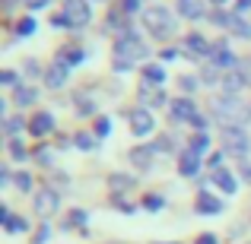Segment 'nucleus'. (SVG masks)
<instances>
[{
	"label": "nucleus",
	"instance_id": "1",
	"mask_svg": "<svg viewBox=\"0 0 251 244\" xmlns=\"http://www.w3.org/2000/svg\"><path fill=\"white\" fill-rule=\"evenodd\" d=\"M210 111H213V117L216 121L223 124V130L226 127H242V124L248 121V105H242L239 98L235 95H220V98H213V102H210Z\"/></svg>",
	"mask_w": 251,
	"mask_h": 244
},
{
	"label": "nucleus",
	"instance_id": "2",
	"mask_svg": "<svg viewBox=\"0 0 251 244\" xmlns=\"http://www.w3.org/2000/svg\"><path fill=\"white\" fill-rule=\"evenodd\" d=\"M143 25L156 42H166L175 32V13H169L166 6H150V10H143Z\"/></svg>",
	"mask_w": 251,
	"mask_h": 244
},
{
	"label": "nucleus",
	"instance_id": "3",
	"mask_svg": "<svg viewBox=\"0 0 251 244\" xmlns=\"http://www.w3.org/2000/svg\"><path fill=\"white\" fill-rule=\"evenodd\" d=\"M147 54H150V48L143 44V38L137 35L134 29H124L121 35L115 38V61H127V64H134V61H143Z\"/></svg>",
	"mask_w": 251,
	"mask_h": 244
},
{
	"label": "nucleus",
	"instance_id": "4",
	"mask_svg": "<svg viewBox=\"0 0 251 244\" xmlns=\"http://www.w3.org/2000/svg\"><path fill=\"white\" fill-rule=\"evenodd\" d=\"M223 149H226L229 155H245L251 149V136L242 127H226L223 130Z\"/></svg>",
	"mask_w": 251,
	"mask_h": 244
},
{
	"label": "nucleus",
	"instance_id": "5",
	"mask_svg": "<svg viewBox=\"0 0 251 244\" xmlns=\"http://www.w3.org/2000/svg\"><path fill=\"white\" fill-rule=\"evenodd\" d=\"M57 206H61V190L45 187V190H38V194H35V216H42L45 222L57 213Z\"/></svg>",
	"mask_w": 251,
	"mask_h": 244
},
{
	"label": "nucleus",
	"instance_id": "6",
	"mask_svg": "<svg viewBox=\"0 0 251 244\" xmlns=\"http://www.w3.org/2000/svg\"><path fill=\"white\" fill-rule=\"evenodd\" d=\"M64 16H67L70 29H83V25H89L92 10L86 0H64Z\"/></svg>",
	"mask_w": 251,
	"mask_h": 244
},
{
	"label": "nucleus",
	"instance_id": "7",
	"mask_svg": "<svg viewBox=\"0 0 251 244\" xmlns=\"http://www.w3.org/2000/svg\"><path fill=\"white\" fill-rule=\"evenodd\" d=\"M127 121H130V133L134 136H147V133H153V127H156V117H153V111L150 108H134V111H127Z\"/></svg>",
	"mask_w": 251,
	"mask_h": 244
},
{
	"label": "nucleus",
	"instance_id": "8",
	"mask_svg": "<svg viewBox=\"0 0 251 244\" xmlns=\"http://www.w3.org/2000/svg\"><path fill=\"white\" fill-rule=\"evenodd\" d=\"M210 19H213L216 25H226V29L232 32L235 38H245V42L251 38V25H248L245 19L239 16V13H213V16H210Z\"/></svg>",
	"mask_w": 251,
	"mask_h": 244
},
{
	"label": "nucleus",
	"instance_id": "9",
	"mask_svg": "<svg viewBox=\"0 0 251 244\" xmlns=\"http://www.w3.org/2000/svg\"><path fill=\"white\" fill-rule=\"evenodd\" d=\"M210 64H213L216 70H239V64H235V54L229 51V42H216L213 44V54H210Z\"/></svg>",
	"mask_w": 251,
	"mask_h": 244
},
{
	"label": "nucleus",
	"instance_id": "10",
	"mask_svg": "<svg viewBox=\"0 0 251 244\" xmlns=\"http://www.w3.org/2000/svg\"><path fill=\"white\" fill-rule=\"evenodd\" d=\"M184 54H191V57H210V54H213V44H210L201 32H191V35H184Z\"/></svg>",
	"mask_w": 251,
	"mask_h": 244
},
{
	"label": "nucleus",
	"instance_id": "11",
	"mask_svg": "<svg viewBox=\"0 0 251 244\" xmlns=\"http://www.w3.org/2000/svg\"><path fill=\"white\" fill-rule=\"evenodd\" d=\"M194 117H197V108L191 98H175L172 102V121L175 124H191Z\"/></svg>",
	"mask_w": 251,
	"mask_h": 244
},
{
	"label": "nucleus",
	"instance_id": "12",
	"mask_svg": "<svg viewBox=\"0 0 251 244\" xmlns=\"http://www.w3.org/2000/svg\"><path fill=\"white\" fill-rule=\"evenodd\" d=\"M156 162V146H134L130 149V165H137L140 171H150Z\"/></svg>",
	"mask_w": 251,
	"mask_h": 244
},
{
	"label": "nucleus",
	"instance_id": "13",
	"mask_svg": "<svg viewBox=\"0 0 251 244\" xmlns=\"http://www.w3.org/2000/svg\"><path fill=\"white\" fill-rule=\"evenodd\" d=\"M134 184H137L134 175H124V171H115V175H108V190L115 194V200H118L121 194H127V190H134Z\"/></svg>",
	"mask_w": 251,
	"mask_h": 244
},
{
	"label": "nucleus",
	"instance_id": "14",
	"mask_svg": "<svg viewBox=\"0 0 251 244\" xmlns=\"http://www.w3.org/2000/svg\"><path fill=\"white\" fill-rule=\"evenodd\" d=\"M51 130H54V114H51V111H38V114L29 121V133L32 136H45V133H51Z\"/></svg>",
	"mask_w": 251,
	"mask_h": 244
},
{
	"label": "nucleus",
	"instance_id": "15",
	"mask_svg": "<svg viewBox=\"0 0 251 244\" xmlns=\"http://www.w3.org/2000/svg\"><path fill=\"white\" fill-rule=\"evenodd\" d=\"M197 171H201V155H197L194 149H184V153L178 155V175H184V177H194Z\"/></svg>",
	"mask_w": 251,
	"mask_h": 244
},
{
	"label": "nucleus",
	"instance_id": "16",
	"mask_svg": "<svg viewBox=\"0 0 251 244\" xmlns=\"http://www.w3.org/2000/svg\"><path fill=\"white\" fill-rule=\"evenodd\" d=\"M220 86H223V92H226V95H239V92L248 86V76L242 73V70H229V73L223 76Z\"/></svg>",
	"mask_w": 251,
	"mask_h": 244
},
{
	"label": "nucleus",
	"instance_id": "17",
	"mask_svg": "<svg viewBox=\"0 0 251 244\" xmlns=\"http://www.w3.org/2000/svg\"><path fill=\"white\" fill-rule=\"evenodd\" d=\"M197 213H203V216H220L223 213V203L216 200L213 194H210V190H201V194H197Z\"/></svg>",
	"mask_w": 251,
	"mask_h": 244
},
{
	"label": "nucleus",
	"instance_id": "18",
	"mask_svg": "<svg viewBox=\"0 0 251 244\" xmlns=\"http://www.w3.org/2000/svg\"><path fill=\"white\" fill-rule=\"evenodd\" d=\"M54 61H61L64 67H76V64H83V61H86V51L80 48V44H64V48L57 51Z\"/></svg>",
	"mask_w": 251,
	"mask_h": 244
},
{
	"label": "nucleus",
	"instance_id": "19",
	"mask_svg": "<svg viewBox=\"0 0 251 244\" xmlns=\"http://www.w3.org/2000/svg\"><path fill=\"white\" fill-rule=\"evenodd\" d=\"M137 95H140L143 108H150V111H153V108H159V105L166 102V92H162V89H153V86H150V83H143Z\"/></svg>",
	"mask_w": 251,
	"mask_h": 244
},
{
	"label": "nucleus",
	"instance_id": "20",
	"mask_svg": "<svg viewBox=\"0 0 251 244\" xmlns=\"http://www.w3.org/2000/svg\"><path fill=\"white\" fill-rule=\"evenodd\" d=\"M67 73H70V67H64L61 61H54L48 70H45V83H48L51 89H61V86L67 83Z\"/></svg>",
	"mask_w": 251,
	"mask_h": 244
},
{
	"label": "nucleus",
	"instance_id": "21",
	"mask_svg": "<svg viewBox=\"0 0 251 244\" xmlns=\"http://www.w3.org/2000/svg\"><path fill=\"white\" fill-rule=\"evenodd\" d=\"M175 10L181 13L184 19H203V0H175Z\"/></svg>",
	"mask_w": 251,
	"mask_h": 244
},
{
	"label": "nucleus",
	"instance_id": "22",
	"mask_svg": "<svg viewBox=\"0 0 251 244\" xmlns=\"http://www.w3.org/2000/svg\"><path fill=\"white\" fill-rule=\"evenodd\" d=\"M213 184L223 190V194H229V197H232L235 190H239V181H235V175H232V171H226V168L213 171Z\"/></svg>",
	"mask_w": 251,
	"mask_h": 244
},
{
	"label": "nucleus",
	"instance_id": "23",
	"mask_svg": "<svg viewBox=\"0 0 251 244\" xmlns=\"http://www.w3.org/2000/svg\"><path fill=\"white\" fill-rule=\"evenodd\" d=\"M13 102H16L19 108H29V105L38 102V89H32V86H16V89H13Z\"/></svg>",
	"mask_w": 251,
	"mask_h": 244
},
{
	"label": "nucleus",
	"instance_id": "24",
	"mask_svg": "<svg viewBox=\"0 0 251 244\" xmlns=\"http://www.w3.org/2000/svg\"><path fill=\"white\" fill-rule=\"evenodd\" d=\"M162 80H166V70H162L159 64H147V67H143V83H156L159 86Z\"/></svg>",
	"mask_w": 251,
	"mask_h": 244
},
{
	"label": "nucleus",
	"instance_id": "25",
	"mask_svg": "<svg viewBox=\"0 0 251 244\" xmlns=\"http://www.w3.org/2000/svg\"><path fill=\"white\" fill-rule=\"evenodd\" d=\"M188 149H194L197 155H203V153L210 149V133H194V136H191V146H188Z\"/></svg>",
	"mask_w": 251,
	"mask_h": 244
},
{
	"label": "nucleus",
	"instance_id": "26",
	"mask_svg": "<svg viewBox=\"0 0 251 244\" xmlns=\"http://www.w3.org/2000/svg\"><path fill=\"white\" fill-rule=\"evenodd\" d=\"M32 32H35V19H32V16H23L16 22V38H25V35H32Z\"/></svg>",
	"mask_w": 251,
	"mask_h": 244
},
{
	"label": "nucleus",
	"instance_id": "27",
	"mask_svg": "<svg viewBox=\"0 0 251 244\" xmlns=\"http://www.w3.org/2000/svg\"><path fill=\"white\" fill-rule=\"evenodd\" d=\"M10 155H13V159H16V162H25V159H29V153H25L23 140H16V136H13V140H10Z\"/></svg>",
	"mask_w": 251,
	"mask_h": 244
},
{
	"label": "nucleus",
	"instance_id": "28",
	"mask_svg": "<svg viewBox=\"0 0 251 244\" xmlns=\"http://www.w3.org/2000/svg\"><path fill=\"white\" fill-rule=\"evenodd\" d=\"M13 184H16L19 194H25V190H32V175H25V171H16V175H13Z\"/></svg>",
	"mask_w": 251,
	"mask_h": 244
},
{
	"label": "nucleus",
	"instance_id": "29",
	"mask_svg": "<svg viewBox=\"0 0 251 244\" xmlns=\"http://www.w3.org/2000/svg\"><path fill=\"white\" fill-rule=\"evenodd\" d=\"M143 206H147L150 213H156V209L166 206V197H159V194H147V197H143Z\"/></svg>",
	"mask_w": 251,
	"mask_h": 244
},
{
	"label": "nucleus",
	"instance_id": "30",
	"mask_svg": "<svg viewBox=\"0 0 251 244\" xmlns=\"http://www.w3.org/2000/svg\"><path fill=\"white\" fill-rule=\"evenodd\" d=\"M23 127H25V121H23V117H6V121H3V130L10 133V140H13V136H16Z\"/></svg>",
	"mask_w": 251,
	"mask_h": 244
},
{
	"label": "nucleus",
	"instance_id": "31",
	"mask_svg": "<svg viewBox=\"0 0 251 244\" xmlns=\"http://www.w3.org/2000/svg\"><path fill=\"white\" fill-rule=\"evenodd\" d=\"M74 143H76V149H86V153L99 146V140H92L89 133H76V136H74Z\"/></svg>",
	"mask_w": 251,
	"mask_h": 244
},
{
	"label": "nucleus",
	"instance_id": "32",
	"mask_svg": "<svg viewBox=\"0 0 251 244\" xmlns=\"http://www.w3.org/2000/svg\"><path fill=\"white\" fill-rule=\"evenodd\" d=\"M48 238H51V222H42L38 232H35V238H32V244H45Z\"/></svg>",
	"mask_w": 251,
	"mask_h": 244
},
{
	"label": "nucleus",
	"instance_id": "33",
	"mask_svg": "<svg viewBox=\"0 0 251 244\" xmlns=\"http://www.w3.org/2000/svg\"><path fill=\"white\" fill-rule=\"evenodd\" d=\"M3 228H6V232H29V219H16V216H13Z\"/></svg>",
	"mask_w": 251,
	"mask_h": 244
},
{
	"label": "nucleus",
	"instance_id": "34",
	"mask_svg": "<svg viewBox=\"0 0 251 244\" xmlns=\"http://www.w3.org/2000/svg\"><path fill=\"white\" fill-rule=\"evenodd\" d=\"M124 16H127V13L115 10V13L108 16V29H118V25H124V29H127V19H124Z\"/></svg>",
	"mask_w": 251,
	"mask_h": 244
},
{
	"label": "nucleus",
	"instance_id": "35",
	"mask_svg": "<svg viewBox=\"0 0 251 244\" xmlns=\"http://www.w3.org/2000/svg\"><path fill=\"white\" fill-rule=\"evenodd\" d=\"M96 133L102 136V140L111 133V121H108V117H99V121H96Z\"/></svg>",
	"mask_w": 251,
	"mask_h": 244
},
{
	"label": "nucleus",
	"instance_id": "36",
	"mask_svg": "<svg viewBox=\"0 0 251 244\" xmlns=\"http://www.w3.org/2000/svg\"><path fill=\"white\" fill-rule=\"evenodd\" d=\"M178 86H181L188 95H191V92H197V80H194V76H181V80H178Z\"/></svg>",
	"mask_w": 251,
	"mask_h": 244
},
{
	"label": "nucleus",
	"instance_id": "37",
	"mask_svg": "<svg viewBox=\"0 0 251 244\" xmlns=\"http://www.w3.org/2000/svg\"><path fill=\"white\" fill-rule=\"evenodd\" d=\"M86 222V209H74L70 213V225H83Z\"/></svg>",
	"mask_w": 251,
	"mask_h": 244
},
{
	"label": "nucleus",
	"instance_id": "38",
	"mask_svg": "<svg viewBox=\"0 0 251 244\" xmlns=\"http://www.w3.org/2000/svg\"><path fill=\"white\" fill-rule=\"evenodd\" d=\"M235 13H239V16H248L251 13V0H235Z\"/></svg>",
	"mask_w": 251,
	"mask_h": 244
},
{
	"label": "nucleus",
	"instance_id": "39",
	"mask_svg": "<svg viewBox=\"0 0 251 244\" xmlns=\"http://www.w3.org/2000/svg\"><path fill=\"white\" fill-rule=\"evenodd\" d=\"M51 25H57V29H70V22H67V16H64V13L51 16Z\"/></svg>",
	"mask_w": 251,
	"mask_h": 244
},
{
	"label": "nucleus",
	"instance_id": "40",
	"mask_svg": "<svg viewBox=\"0 0 251 244\" xmlns=\"http://www.w3.org/2000/svg\"><path fill=\"white\" fill-rule=\"evenodd\" d=\"M191 124H194V127H197V133H207V124H210V121H207V117H203V114H197V117H194V121H191Z\"/></svg>",
	"mask_w": 251,
	"mask_h": 244
},
{
	"label": "nucleus",
	"instance_id": "41",
	"mask_svg": "<svg viewBox=\"0 0 251 244\" xmlns=\"http://www.w3.org/2000/svg\"><path fill=\"white\" fill-rule=\"evenodd\" d=\"M25 3V10H42V6H48L51 0H23Z\"/></svg>",
	"mask_w": 251,
	"mask_h": 244
},
{
	"label": "nucleus",
	"instance_id": "42",
	"mask_svg": "<svg viewBox=\"0 0 251 244\" xmlns=\"http://www.w3.org/2000/svg\"><path fill=\"white\" fill-rule=\"evenodd\" d=\"M134 70V64H127V61H115V73H130Z\"/></svg>",
	"mask_w": 251,
	"mask_h": 244
},
{
	"label": "nucleus",
	"instance_id": "43",
	"mask_svg": "<svg viewBox=\"0 0 251 244\" xmlns=\"http://www.w3.org/2000/svg\"><path fill=\"white\" fill-rule=\"evenodd\" d=\"M0 83H3V86H13V83H16V73H13V70H3V73H0Z\"/></svg>",
	"mask_w": 251,
	"mask_h": 244
},
{
	"label": "nucleus",
	"instance_id": "44",
	"mask_svg": "<svg viewBox=\"0 0 251 244\" xmlns=\"http://www.w3.org/2000/svg\"><path fill=\"white\" fill-rule=\"evenodd\" d=\"M124 13H137V6H140V0H121Z\"/></svg>",
	"mask_w": 251,
	"mask_h": 244
},
{
	"label": "nucleus",
	"instance_id": "45",
	"mask_svg": "<svg viewBox=\"0 0 251 244\" xmlns=\"http://www.w3.org/2000/svg\"><path fill=\"white\" fill-rule=\"evenodd\" d=\"M194 244H216V235H213V232H207V235H201V238H197Z\"/></svg>",
	"mask_w": 251,
	"mask_h": 244
},
{
	"label": "nucleus",
	"instance_id": "46",
	"mask_svg": "<svg viewBox=\"0 0 251 244\" xmlns=\"http://www.w3.org/2000/svg\"><path fill=\"white\" fill-rule=\"evenodd\" d=\"M38 162H42V165H48V162H51V153H48V146H42V149H38Z\"/></svg>",
	"mask_w": 251,
	"mask_h": 244
},
{
	"label": "nucleus",
	"instance_id": "47",
	"mask_svg": "<svg viewBox=\"0 0 251 244\" xmlns=\"http://www.w3.org/2000/svg\"><path fill=\"white\" fill-rule=\"evenodd\" d=\"M25 70H29V73L35 76V73H38V64H35V61H25Z\"/></svg>",
	"mask_w": 251,
	"mask_h": 244
},
{
	"label": "nucleus",
	"instance_id": "48",
	"mask_svg": "<svg viewBox=\"0 0 251 244\" xmlns=\"http://www.w3.org/2000/svg\"><path fill=\"white\" fill-rule=\"evenodd\" d=\"M162 57H166V61H175V57H178V51H175V48H169V51H162Z\"/></svg>",
	"mask_w": 251,
	"mask_h": 244
},
{
	"label": "nucleus",
	"instance_id": "49",
	"mask_svg": "<svg viewBox=\"0 0 251 244\" xmlns=\"http://www.w3.org/2000/svg\"><path fill=\"white\" fill-rule=\"evenodd\" d=\"M242 177H245V181L251 184V165H242Z\"/></svg>",
	"mask_w": 251,
	"mask_h": 244
},
{
	"label": "nucleus",
	"instance_id": "50",
	"mask_svg": "<svg viewBox=\"0 0 251 244\" xmlns=\"http://www.w3.org/2000/svg\"><path fill=\"white\" fill-rule=\"evenodd\" d=\"M213 3H226V0H213Z\"/></svg>",
	"mask_w": 251,
	"mask_h": 244
}]
</instances>
